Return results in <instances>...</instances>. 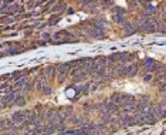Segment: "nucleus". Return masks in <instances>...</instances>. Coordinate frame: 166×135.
Wrapping results in <instances>:
<instances>
[{
	"label": "nucleus",
	"instance_id": "2",
	"mask_svg": "<svg viewBox=\"0 0 166 135\" xmlns=\"http://www.w3.org/2000/svg\"><path fill=\"white\" fill-rule=\"evenodd\" d=\"M24 101H26V100H24V97H20V95H17V97H16V100H14V103L17 105H24V104H26Z\"/></svg>",
	"mask_w": 166,
	"mask_h": 135
},
{
	"label": "nucleus",
	"instance_id": "1",
	"mask_svg": "<svg viewBox=\"0 0 166 135\" xmlns=\"http://www.w3.org/2000/svg\"><path fill=\"white\" fill-rule=\"evenodd\" d=\"M27 120V112H16V114L11 115V121L14 124H21Z\"/></svg>",
	"mask_w": 166,
	"mask_h": 135
}]
</instances>
